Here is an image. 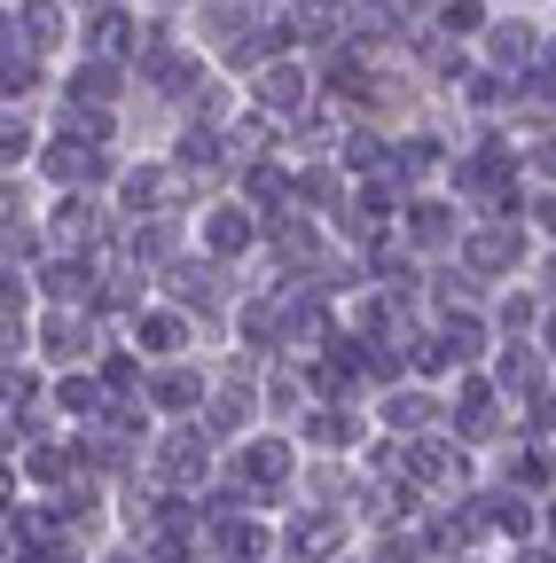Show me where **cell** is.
Returning <instances> with one entry per match:
<instances>
[{"instance_id":"cell-32","label":"cell","mask_w":556,"mask_h":563,"mask_svg":"<svg viewBox=\"0 0 556 563\" xmlns=\"http://www.w3.org/2000/svg\"><path fill=\"white\" fill-rule=\"evenodd\" d=\"M548 290H541V282L525 274V282H502V290H494V306H486V313H494V329L502 336H541V321H548Z\"/></svg>"},{"instance_id":"cell-25","label":"cell","mask_w":556,"mask_h":563,"mask_svg":"<svg viewBox=\"0 0 556 563\" xmlns=\"http://www.w3.org/2000/svg\"><path fill=\"white\" fill-rule=\"evenodd\" d=\"M486 477H502V485H517V493H533V501H548L556 493V439H533V431H517L494 462H486Z\"/></svg>"},{"instance_id":"cell-3","label":"cell","mask_w":556,"mask_h":563,"mask_svg":"<svg viewBox=\"0 0 556 563\" xmlns=\"http://www.w3.org/2000/svg\"><path fill=\"white\" fill-rule=\"evenodd\" d=\"M110 203L126 211V220H196V203H204V196L188 188V173L173 165L165 141H142V150L126 157V173H118Z\"/></svg>"},{"instance_id":"cell-8","label":"cell","mask_w":556,"mask_h":563,"mask_svg":"<svg viewBox=\"0 0 556 563\" xmlns=\"http://www.w3.org/2000/svg\"><path fill=\"white\" fill-rule=\"evenodd\" d=\"M455 150H462V118H447V110L415 118V125L392 133V180H400L407 196H415V188H447Z\"/></svg>"},{"instance_id":"cell-31","label":"cell","mask_w":556,"mask_h":563,"mask_svg":"<svg viewBox=\"0 0 556 563\" xmlns=\"http://www.w3.org/2000/svg\"><path fill=\"white\" fill-rule=\"evenodd\" d=\"M47 157V110H0V173H40Z\"/></svg>"},{"instance_id":"cell-5","label":"cell","mask_w":556,"mask_h":563,"mask_svg":"<svg viewBox=\"0 0 556 563\" xmlns=\"http://www.w3.org/2000/svg\"><path fill=\"white\" fill-rule=\"evenodd\" d=\"M455 258L486 282V290H502V282H525V274L541 266V235H533L525 211H478Z\"/></svg>"},{"instance_id":"cell-19","label":"cell","mask_w":556,"mask_h":563,"mask_svg":"<svg viewBox=\"0 0 556 563\" xmlns=\"http://www.w3.org/2000/svg\"><path fill=\"white\" fill-rule=\"evenodd\" d=\"M212 384H220V368H212V352H188V361H157L150 368V407H157V422H196L204 415V399H212Z\"/></svg>"},{"instance_id":"cell-26","label":"cell","mask_w":556,"mask_h":563,"mask_svg":"<svg viewBox=\"0 0 556 563\" xmlns=\"http://www.w3.org/2000/svg\"><path fill=\"white\" fill-rule=\"evenodd\" d=\"M259 399H266V422H274V431H298V415H306L321 391H314V368L283 352V361H266V376H259Z\"/></svg>"},{"instance_id":"cell-18","label":"cell","mask_w":556,"mask_h":563,"mask_svg":"<svg viewBox=\"0 0 556 563\" xmlns=\"http://www.w3.org/2000/svg\"><path fill=\"white\" fill-rule=\"evenodd\" d=\"M0 40H24L32 55H47V63L63 70V63L79 55V9H72V0H9Z\"/></svg>"},{"instance_id":"cell-39","label":"cell","mask_w":556,"mask_h":563,"mask_svg":"<svg viewBox=\"0 0 556 563\" xmlns=\"http://www.w3.org/2000/svg\"><path fill=\"white\" fill-rule=\"evenodd\" d=\"M541 540L556 548V493H548V501H541Z\"/></svg>"},{"instance_id":"cell-16","label":"cell","mask_w":556,"mask_h":563,"mask_svg":"<svg viewBox=\"0 0 556 563\" xmlns=\"http://www.w3.org/2000/svg\"><path fill=\"white\" fill-rule=\"evenodd\" d=\"M165 150H173V165L188 173V188H196V196H228V188H236V173H243L228 125H173V133H165Z\"/></svg>"},{"instance_id":"cell-7","label":"cell","mask_w":556,"mask_h":563,"mask_svg":"<svg viewBox=\"0 0 556 563\" xmlns=\"http://www.w3.org/2000/svg\"><path fill=\"white\" fill-rule=\"evenodd\" d=\"M407 485L424 493L432 509L462 501V493L486 485V454H470L455 431H432V439H407Z\"/></svg>"},{"instance_id":"cell-35","label":"cell","mask_w":556,"mask_h":563,"mask_svg":"<svg viewBox=\"0 0 556 563\" xmlns=\"http://www.w3.org/2000/svg\"><path fill=\"white\" fill-rule=\"evenodd\" d=\"M525 220H533L541 243H556V188H533V196H525Z\"/></svg>"},{"instance_id":"cell-6","label":"cell","mask_w":556,"mask_h":563,"mask_svg":"<svg viewBox=\"0 0 556 563\" xmlns=\"http://www.w3.org/2000/svg\"><path fill=\"white\" fill-rule=\"evenodd\" d=\"M470 220H478V211H470L455 188H415V196L400 203V251H415L424 266H439V258L462 251Z\"/></svg>"},{"instance_id":"cell-11","label":"cell","mask_w":556,"mask_h":563,"mask_svg":"<svg viewBox=\"0 0 556 563\" xmlns=\"http://www.w3.org/2000/svg\"><path fill=\"white\" fill-rule=\"evenodd\" d=\"M150 470L173 485V493H212L220 470H228V446L204 431V422H165L150 439Z\"/></svg>"},{"instance_id":"cell-15","label":"cell","mask_w":556,"mask_h":563,"mask_svg":"<svg viewBox=\"0 0 556 563\" xmlns=\"http://www.w3.org/2000/svg\"><path fill=\"white\" fill-rule=\"evenodd\" d=\"M126 336L150 352V368H157V361H188V352H220V336L204 329V321H196L188 306H173L165 290H157V298H150L142 313L126 321Z\"/></svg>"},{"instance_id":"cell-9","label":"cell","mask_w":556,"mask_h":563,"mask_svg":"<svg viewBox=\"0 0 556 563\" xmlns=\"http://www.w3.org/2000/svg\"><path fill=\"white\" fill-rule=\"evenodd\" d=\"M118 329L95 313V306H40V321H32V361L40 368H95L102 361V344H110Z\"/></svg>"},{"instance_id":"cell-4","label":"cell","mask_w":556,"mask_h":563,"mask_svg":"<svg viewBox=\"0 0 556 563\" xmlns=\"http://www.w3.org/2000/svg\"><path fill=\"white\" fill-rule=\"evenodd\" d=\"M447 431H455L470 454H486V462L517 439V399L494 384V368H462V376L447 384Z\"/></svg>"},{"instance_id":"cell-17","label":"cell","mask_w":556,"mask_h":563,"mask_svg":"<svg viewBox=\"0 0 556 563\" xmlns=\"http://www.w3.org/2000/svg\"><path fill=\"white\" fill-rule=\"evenodd\" d=\"M369 415H377L384 439H432V431H447V384L400 376V384H384V391L369 399Z\"/></svg>"},{"instance_id":"cell-28","label":"cell","mask_w":556,"mask_h":563,"mask_svg":"<svg viewBox=\"0 0 556 563\" xmlns=\"http://www.w3.org/2000/svg\"><path fill=\"white\" fill-rule=\"evenodd\" d=\"M102 266H110V258H87V251H55V258L32 274V290H40L47 306H95V290H102Z\"/></svg>"},{"instance_id":"cell-20","label":"cell","mask_w":556,"mask_h":563,"mask_svg":"<svg viewBox=\"0 0 556 563\" xmlns=\"http://www.w3.org/2000/svg\"><path fill=\"white\" fill-rule=\"evenodd\" d=\"M133 63L118 55H72L63 63V79H55V102H79V110H133Z\"/></svg>"},{"instance_id":"cell-24","label":"cell","mask_w":556,"mask_h":563,"mask_svg":"<svg viewBox=\"0 0 556 563\" xmlns=\"http://www.w3.org/2000/svg\"><path fill=\"white\" fill-rule=\"evenodd\" d=\"M236 196L259 211L266 228L291 220V211H298V157H251V165L236 173Z\"/></svg>"},{"instance_id":"cell-30","label":"cell","mask_w":556,"mask_h":563,"mask_svg":"<svg viewBox=\"0 0 556 563\" xmlns=\"http://www.w3.org/2000/svg\"><path fill=\"white\" fill-rule=\"evenodd\" d=\"M110 407H118V399H110V384H102L95 368H63V376H55V415L72 422V431L110 422Z\"/></svg>"},{"instance_id":"cell-34","label":"cell","mask_w":556,"mask_h":563,"mask_svg":"<svg viewBox=\"0 0 556 563\" xmlns=\"http://www.w3.org/2000/svg\"><path fill=\"white\" fill-rule=\"evenodd\" d=\"M95 376L110 384V399H142V391H150V352L133 344V336H110L102 361H95Z\"/></svg>"},{"instance_id":"cell-23","label":"cell","mask_w":556,"mask_h":563,"mask_svg":"<svg viewBox=\"0 0 556 563\" xmlns=\"http://www.w3.org/2000/svg\"><path fill=\"white\" fill-rule=\"evenodd\" d=\"M188 251H196V220H126L118 235V258H133L150 282H165Z\"/></svg>"},{"instance_id":"cell-29","label":"cell","mask_w":556,"mask_h":563,"mask_svg":"<svg viewBox=\"0 0 556 563\" xmlns=\"http://www.w3.org/2000/svg\"><path fill=\"white\" fill-rule=\"evenodd\" d=\"M486 368H494V384L510 391V399H533L548 376H556V361H548V352H541V336H502L494 344V361H486Z\"/></svg>"},{"instance_id":"cell-37","label":"cell","mask_w":556,"mask_h":563,"mask_svg":"<svg viewBox=\"0 0 556 563\" xmlns=\"http://www.w3.org/2000/svg\"><path fill=\"white\" fill-rule=\"evenodd\" d=\"M533 282H541V290L556 298V243H541V266H533Z\"/></svg>"},{"instance_id":"cell-38","label":"cell","mask_w":556,"mask_h":563,"mask_svg":"<svg viewBox=\"0 0 556 563\" xmlns=\"http://www.w3.org/2000/svg\"><path fill=\"white\" fill-rule=\"evenodd\" d=\"M142 9H157V16H196L204 0H142Z\"/></svg>"},{"instance_id":"cell-22","label":"cell","mask_w":556,"mask_h":563,"mask_svg":"<svg viewBox=\"0 0 556 563\" xmlns=\"http://www.w3.org/2000/svg\"><path fill=\"white\" fill-rule=\"evenodd\" d=\"M470 509H478L486 548H525V540H541V501H533V493H517V485H502V477H486V485L470 493Z\"/></svg>"},{"instance_id":"cell-33","label":"cell","mask_w":556,"mask_h":563,"mask_svg":"<svg viewBox=\"0 0 556 563\" xmlns=\"http://www.w3.org/2000/svg\"><path fill=\"white\" fill-rule=\"evenodd\" d=\"M345 133H353V118H345V110L321 95L314 110L291 118V157H337V150H345Z\"/></svg>"},{"instance_id":"cell-14","label":"cell","mask_w":556,"mask_h":563,"mask_svg":"<svg viewBox=\"0 0 556 563\" xmlns=\"http://www.w3.org/2000/svg\"><path fill=\"white\" fill-rule=\"evenodd\" d=\"M369 439H377V415L353 407V399H314V407L298 415V446H306L314 462H361Z\"/></svg>"},{"instance_id":"cell-10","label":"cell","mask_w":556,"mask_h":563,"mask_svg":"<svg viewBox=\"0 0 556 563\" xmlns=\"http://www.w3.org/2000/svg\"><path fill=\"white\" fill-rule=\"evenodd\" d=\"M196 251L251 274V266L266 258V220H259L236 188H228V196H204V203H196Z\"/></svg>"},{"instance_id":"cell-13","label":"cell","mask_w":556,"mask_h":563,"mask_svg":"<svg viewBox=\"0 0 556 563\" xmlns=\"http://www.w3.org/2000/svg\"><path fill=\"white\" fill-rule=\"evenodd\" d=\"M361 548V517L353 509H321V501H291L283 509V563H337Z\"/></svg>"},{"instance_id":"cell-36","label":"cell","mask_w":556,"mask_h":563,"mask_svg":"<svg viewBox=\"0 0 556 563\" xmlns=\"http://www.w3.org/2000/svg\"><path fill=\"white\" fill-rule=\"evenodd\" d=\"M95 563H157V555H150V540L118 532V540H102V548H95Z\"/></svg>"},{"instance_id":"cell-27","label":"cell","mask_w":556,"mask_h":563,"mask_svg":"<svg viewBox=\"0 0 556 563\" xmlns=\"http://www.w3.org/2000/svg\"><path fill=\"white\" fill-rule=\"evenodd\" d=\"M432 321H439V336H447V352H455V368H486V361H494L502 329H494V313H486V306H432Z\"/></svg>"},{"instance_id":"cell-1","label":"cell","mask_w":556,"mask_h":563,"mask_svg":"<svg viewBox=\"0 0 556 563\" xmlns=\"http://www.w3.org/2000/svg\"><path fill=\"white\" fill-rule=\"evenodd\" d=\"M447 188L470 203V211H525L533 180H525V141L510 125H462V150H455V173Z\"/></svg>"},{"instance_id":"cell-40","label":"cell","mask_w":556,"mask_h":563,"mask_svg":"<svg viewBox=\"0 0 556 563\" xmlns=\"http://www.w3.org/2000/svg\"><path fill=\"white\" fill-rule=\"evenodd\" d=\"M337 563H384V555H377V548H369V540H361V548H353V555H337Z\"/></svg>"},{"instance_id":"cell-21","label":"cell","mask_w":556,"mask_h":563,"mask_svg":"<svg viewBox=\"0 0 556 563\" xmlns=\"http://www.w3.org/2000/svg\"><path fill=\"white\" fill-rule=\"evenodd\" d=\"M243 102H259L266 118H283V125H291L298 110L321 102V63H314V55H274L259 79L243 87Z\"/></svg>"},{"instance_id":"cell-2","label":"cell","mask_w":556,"mask_h":563,"mask_svg":"<svg viewBox=\"0 0 556 563\" xmlns=\"http://www.w3.org/2000/svg\"><path fill=\"white\" fill-rule=\"evenodd\" d=\"M228 485H236V501L243 509H266V517H283L291 501H298V477H306V446H298V431H251V439H236L228 446V470H220Z\"/></svg>"},{"instance_id":"cell-12","label":"cell","mask_w":556,"mask_h":563,"mask_svg":"<svg viewBox=\"0 0 556 563\" xmlns=\"http://www.w3.org/2000/svg\"><path fill=\"white\" fill-rule=\"evenodd\" d=\"M126 157L133 150H102V141H79V133H55L47 125V157H40V188L55 196V188H95V196H110L118 188V173H126Z\"/></svg>"}]
</instances>
